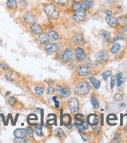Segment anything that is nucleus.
Wrapping results in <instances>:
<instances>
[{"label": "nucleus", "instance_id": "obj_55", "mask_svg": "<svg viewBox=\"0 0 127 143\" xmlns=\"http://www.w3.org/2000/svg\"><path fill=\"white\" fill-rule=\"evenodd\" d=\"M126 132H127V128H126Z\"/></svg>", "mask_w": 127, "mask_h": 143}, {"label": "nucleus", "instance_id": "obj_54", "mask_svg": "<svg viewBox=\"0 0 127 143\" xmlns=\"http://www.w3.org/2000/svg\"><path fill=\"white\" fill-rule=\"evenodd\" d=\"M9 94H10V92H6V94H5V95H6V96H8Z\"/></svg>", "mask_w": 127, "mask_h": 143}, {"label": "nucleus", "instance_id": "obj_45", "mask_svg": "<svg viewBox=\"0 0 127 143\" xmlns=\"http://www.w3.org/2000/svg\"><path fill=\"white\" fill-rule=\"evenodd\" d=\"M107 119H111L112 120H116L117 117L115 114H110V115H108V117Z\"/></svg>", "mask_w": 127, "mask_h": 143}, {"label": "nucleus", "instance_id": "obj_27", "mask_svg": "<svg viewBox=\"0 0 127 143\" xmlns=\"http://www.w3.org/2000/svg\"><path fill=\"white\" fill-rule=\"evenodd\" d=\"M120 45L119 43H115L114 45L112 46V48H111V52L113 53V54H115V53H117L119 50H120Z\"/></svg>", "mask_w": 127, "mask_h": 143}, {"label": "nucleus", "instance_id": "obj_53", "mask_svg": "<svg viewBox=\"0 0 127 143\" xmlns=\"http://www.w3.org/2000/svg\"><path fill=\"white\" fill-rule=\"evenodd\" d=\"M52 99H53L54 101H56V96H54V97L52 98Z\"/></svg>", "mask_w": 127, "mask_h": 143}, {"label": "nucleus", "instance_id": "obj_11", "mask_svg": "<svg viewBox=\"0 0 127 143\" xmlns=\"http://www.w3.org/2000/svg\"><path fill=\"white\" fill-rule=\"evenodd\" d=\"M87 123L91 126H95L98 123V117L96 114H90L87 117Z\"/></svg>", "mask_w": 127, "mask_h": 143}, {"label": "nucleus", "instance_id": "obj_35", "mask_svg": "<svg viewBox=\"0 0 127 143\" xmlns=\"http://www.w3.org/2000/svg\"><path fill=\"white\" fill-rule=\"evenodd\" d=\"M55 3L59 5H65L68 3V0H53Z\"/></svg>", "mask_w": 127, "mask_h": 143}, {"label": "nucleus", "instance_id": "obj_28", "mask_svg": "<svg viewBox=\"0 0 127 143\" xmlns=\"http://www.w3.org/2000/svg\"><path fill=\"white\" fill-rule=\"evenodd\" d=\"M91 104H92V106H93L94 108H95V109H98V108H99L98 102H97V98H95V95H92V96H91Z\"/></svg>", "mask_w": 127, "mask_h": 143}, {"label": "nucleus", "instance_id": "obj_2", "mask_svg": "<svg viewBox=\"0 0 127 143\" xmlns=\"http://www.w3.org/2000/svg\"><path fill=\"white\" fill-rule=\"evenodd\" d=\"M90 91V85L87 81H81L75 87V92L79 95H87Z\"/></svg>", "mask_w": 127, "mask_h": 143}, {"label": "nucleus", "instance_id": "obj_23", "mask_svg": "<svg viewBox=\"0 0 127 143\" xmlns=\"http://www.w3.org/2000/svg\"><path fill=\"white\" fill-rule=\"evenodd\" d=\"M84 122L83 120V115L82 114H76L75 116V124L76 125H80Z\"/></svg>", "mask_w": 127, "mask_h": 143}, {"label": "nucleus", "instance_id": "obj_56", "mask_svg": "<svg viewBox=\"0 0 127 143\" xmlns=\"http://www.w3.org/2000/svg\"><path fill=\"white\" fill-rule=\"evenodd\" d=\"M0 92H1V91H0Z\"/></svg>", "mask_w": 127, "mask_h": 143}, {"label": "nucleus", "instance_id": "obj_15", "mask_svg": "<svg viewBox=\"0 0 127 143\" xmlns=\"http://www.w3.org/2000/svg\"><path fill=\"white\" fill-rule=\"evenodd\" d=\"M106 21H107V23L109 26H111L112 27H115L117 26V23H118V21H117V19L116 18H115L113 17V16H106V18H105Z\"/></svg>", "mask_w": 127, "mask_h": 143}, {"label": "nucleus", "instance_id": "obj_32", "mask_svg": "<svg viewBox=\"0 0 127 143\" xmlns=\"http://www.w3.org/2000/svg\"><path fill=\"white\" fill-rule=\"evenodd\" d=\"M27 136H28L29 138H33L34 137V129L31 127H27L26 129Z\"/></svg>", "mask_w": 127, "mask_h": 143}, {"label": "nucleus", "instance_id": "obj_31", "mask_svg": "<svg viewBox=\"0 0 127 143\" xmlns=\"http://www.w3.org/2000/svg\"><path fill=\"white\" fill-rule=\"evenodd\" d=\"M118 23H119L121 25H125L127 23V17L126 16H122L117 19Z\"/></svg>", "mask_w": 127, "mask_h": 143}, {"label": "nucleus", "instance_id": "obj_13", "mask_svg": "<svg viewBox=\"0 0 127 143\" xmlns=\"http://www.w3.org/2000/svg\"><path fill=\"white\" fill-rule=\"evenodd\" d=\"M73 40H74L75 43L76 44V45H78L80 46H84L85 44V41L84 39V38H83L82 35L80 34H77L74 36V38H73Z\"/></svg>", "mask_w": 127, "mask_h": 143}, {"label": "nucleus", "instance_id": "obj_38", "mask_svg": "<svg viewBox=\"0 0 127 143\" xmlns=\"http://www.w3.org/2000/svg\"><path fill=\"white\" fill-rule=\"evenodd\" d=\"M100 34H101L103 37L106 38H109L110 36H111V34H110V33H109L108 31H101L100 32Z\"/></svg>", "mask_w": 127, "mask_h": 143}, {"label": "nucleus", "instance_id": "obj_8", "mask_svg": "<svg viewBox=\"0 0 127 143\" xmlns=\"http://www.w3.org/2000/svg\"><path fill=\"white\" fill-rule=\"evenodd\" d=\"M24 21L27 24H29V25H32L34 23H35V17H34V15L33 13L31 11H28L27 12L24 16Z\"/></svg>", "mask_w": 127, "mask_h": 143}, {"label": "nucleus", "instance_id": "obj_37", "mask_svg": "<svg viewBox=\"0 0 127 143\" xmlns=\"http://www.w3.org/2000/svg\"><path fill=\"white\" fill-rule=\"evenodd\" d=\"M112 71H105V72H104L103 74H102V77H103V78L104 79V80H107V78H108V77H110L112 75Z\"/></svg>", "mask_w": 127, "mask_h": 143}, {"label": "nucleus", "instance_id": "obj_48", "mask_svg": "<svg viewBox=\"0 0 127 143\" xmlns=\"http://www.w3.org/2000/svg\"><path fill=\"white\" fill-rule=\"evenodd\" d=\"M54 92V88H52V86H49L48 89V91L47 92L48 93V94H52V93Z\"/></svg>", "mask_w": 127, "mask_h": 143}, {"label": "nucleus", "instance_id": "obj_33", "mask_svg": "<svg viewBox=\"0 0 127 143\" xmlns=\"http://www.w3.org/2000/svg\"><path fill=\"white\" fill-rule=\"evenodd\" d=\"M27 120H28V123L30 124H33V121H37V117L36 115L34 114H31L27 117Z\"/></svg>", "mask_w": 127, "mask_h": 143}, {"label": "nucleus", "instance_id": "obj_41", "mask_svg": "<svg viewBox=\"0 0 127 143\" xmlns=\"http://www.w3.org/2000/svg\"><path fill=\"white\" fill-rule=\"evenodd\" d=\"M0 67H1L4 71H5L7 69H9V66L6 64V63H2L1 64H0Z\"/></svg>", "mask_w": 127, "mask_h": 143}, {"label": "nucleus", "instance_id": "obj_5", "mask_svg": "<svg viewBox=\"0 0 127 143\" xmlns=\"http://www.w3.org/2000/svg\"><path fill=\"white\" fill-rule=\"evenodd\" d=\"M75 56L76 58L77 59L79 62H81V63H84L87 60V55L85 53V52L83 50V49L80 47L76 48L75 49Z\"/></svg>", "mask_w": 127, "mask_h": 143}, {"label": "nucleus", "instance_id": "obj_10", "mask_svg": "<svg viewBox=\"0 0 127 143\" xmlns=\"http://www.w3.org/2000/svg\"><path fill=\"white\" fill-rule=\"evenodd\" d=\"M31 31L34 35H40L42 32V27L40 24L34 23L31 27Z\"/></svg>", "mask_w": 127, "mask_h": 143}, {"label": "nucleus", "instance_id": "obj_19", "mask_svg": "<svg viewBox=\"0 0 127 143\" xmlns=\"http://www.w3.org/2000/svg\"><path fill=\"white\" fill-rule=\"evenodd\" d=\"M6 6L9 9H16L17 7V2L16 0H7Z\"/></svg>", "mask_w": 127, "mask_h": 143}, {"label": "nucleus", "instance_id": "obj_51", "mask_svg": "<svg viewBox=\"0 0 127 143\" xmlns=\"http://www.w3.org/2000/svg\"><path fill=\"white\" fill-rule=\"evenodd\" d=\"M82 1V0H73V2H74V3H79V2H80Z\"/></svg>", "mask_w": 127, "mask_h": 143}, {"label": "nucleus", "instance_id": "obj_43", "mask_svg": "<svg viewBox=\"0 0 127 143\" xmlns=\"http://www.w3.org/2000/svg\"><path fill=\"white\" fill-rule=\"evenodd\" d=\"M115 82H116V79L114 76L112 77V79H111V89H113L115 85Z\"/></svg>", "mask_w": 127, "mask_h": 143}, {"label": "nucleus", "instance_id": "obj_6", "mask_svg": "<svg viewBox=\"0 0 127 143\" xmlns=\"http://www.w3.org/2000/svg\"><path fill=\"white\" fill-rule=\"evenodd\" d=\"M56 92L58 93L59 96L63 98H67L70 95V90L67 87H63V86H57L56 89Z\"/></svg>", "mask_w": 127, "mask_h": 143}, {"label": "nucleus", "instance_id": "obj_4", "mask_svg": "<svg viewBox=\"0 0 127 143\" xmlns=\"http://www.w3.org/2000/svg\"><path fill=\"white\" fill-rule=\"evenodd\" d=\"M69 107L70 109V111L72 113H76L79 111V102L76 98H72L68 102Z\"/></svg>", "mask_w": 127, "mask_h": 143}, {"label": "nucleus", "instance_id": "obj_29", "mask_svg": "<svg viewBox=\"0 0 127 143\" xmlns=\"http://www.w3.org/2000/svg\"><path fill=\"white\" fill-rule=\"evenodd\" d=\"M76 128H78L80 131H85L88 128V123L84 121V123H83L82 124H80V125H76Z\"/></svg>", "mask_w": 127, "mask_h": 143}, {"label": "nucleus", "instance_id": "obj_17", "mask_svg": "<svg viewBox=\"0 0 127 143\" xmlns=\"http://www.w3.org/2000/svg\"><path fill=\"white\" fill-rule=\"evenodd\" d=\"M80 7L86 10V9L94 7V3L91 1V0H86V1H84L80 4Z\"/></svg>", "mask_w": 127, "mask_h": 143}, {"label": "nucleus", "instance_id": "obj_22", "mask_svg": "<svg viewBox=\"0 0 127 143\" xmlns=\"http://www.w3.org/2000/svg\"><path fill=\"white\" fill-rule=\"evenodd\" d=\"M48 36L49 38H51V40L52 41H56L59 39V35H58V33L56 31H50L48 33Z\"/></svg>", "mask_w": 127, "mask_h": 143}, {"label": "nucleus", "instance_id": "obj_47", "mask_svg": "<svg viewBox=\"0 0 127 143\" xmlns=\"http://www.w3.org/2000/svg\"><path fill=\"white\" fill-rule=\"evenodd\" d=\"M20 5H21L22 7H27V3L25 2V1H23V0H21V1H20Z\"/></svg>", "mask_w": 127, "mask_h": 143}, {"label": "nucleus", "instance_id": "obj_40", "mask_svg": "<svg viewBox=\"0 0 127 143\" xmlns=\"http://www.w3.org/2000/svg\"><path fill=\"white\" fill-rule=\"evenodd\" d=\"M123 95H121V94H116L115 95V101H117V102H119V101H122L123 100Z\"/></svg>", "mask_w": 127, "mask_h": 143}, {"label": "nucleus", "instance_id": "obj_20", "mask_svg": "<svg viewBox=\"0 0 127 143\" xmlns=\"http://www.w3.org/2000/svg\"><path fill=\"white\" fill-rule=\"evenodd\" d=\"M90 81L91 82V84L93 85L94 88H95V89H98L99 88H100L101 82L99 80L96 79L95 78H93V77H91V78H90Z\"/></svg>", "mask_w": 127, "mask_h": 143}, {"label": "nucleus", "instance_id": "obj_9", "mask_svg": "<svg viewBox=\"0 0 127 143\" xmlns=\"http://www.w3.org/2000/svg\"><path fill=\"white\" fill-rule=\"evenodd\" d=\"M76 73L80 76L86 77L88 75V74H89V67H88V66L86 64H82L77 67Z\"/></svg>", "mask_w": 127, "mask_h": 143}, {"label": "nucleus", "instance_id": "obj_3", "mask_svg": "<svg viewBox=\"0 0 127 143\" xmlns=\"http://www.w3.org/2000/svg\"><path fill=\"white\" fill-rule=\"evenodd\" d=\"M87 16L86 10L84 9L83 8H80L78 9L75 10V13L73 16V20L77 23H80L84 20Z\"/></svg>", "mask_w": 127, "mask_h": 143}, {"label": "nucleus", "instance_id": "obj_49", "mask_svg": "<svg viewBox=\"0 0 127 143\" xmlns=\"http://www.w3.org/2000/svg\"><path fill=\"white\" fill-rule=\"evenodd\" d=\"M104 13H106L107 16H112V12L111 10H106V11H104Z\"/></svg>", "mask_w": 127, "mask_h": 143}, {"label": "nucleus", "instance_id": "obj_44", "mask_svg": "<svg viewBox=\"0 0 127 143\" xmlns=\"http://www.w3.org/2000/svg\"><path fill=\"white\" fill-rule=\"evenodd\" d=\"M80 136L82 137L83 140H84V142H87V141H88V137H87V135H85V134H84V133H82L81 131H80Z\"/></svg>", "mask_w": 127, "mask_h": 143}, {"label": "nucleus", "instance_id": "obj_18", "mask_svg": "<svg viewBox=\"0 0 127 143\" xmlns=\"http://www.w3.org/2000/svg\"><path fill=\"white\" fill-rule=\"evenodd\" d=\"M108 59V56L107 52H100L97 54V61L104 62V61H106Z\"/></svg>", "mask_w": 127, "mask_h": 143}, {"label": "nucleus", "instance_id": "obj_21", "mask_svg": "<svg viewBox=\"0 0 127 143\" xmlns=\"http://www.w3.org/2000/svg\"><path fill=\"white\" fill-rule=\"evenodd\" d=\"M62 122L65 125L68 126L70 123H71V117L69 114H65L62 117Z\"/></svg>", "mask_w": 127, "mask_h": 143}, {"label": "nucleus", "instance_id": "obj_16", "mask_svg": "<svg viewBox=\"0 0 127 143\" xmlns=\"http://www.w3.org/2000/svg\"><path fill=\"white\" fill-rule=\"evenodd\" d=\"M38 41L41 44H47L49 41V36L45 33H41L38 37Z\"/></svg>", "mask_w": 127, "mask_h": 143}, {"label": "nucleus", "instance_id": "obj_1", "mask_svg": "<svg viewBox=\"0 0 127 143\" xmlns=\"http://www.w3.org/2000/svg\"><path fill=\"white\" fill-rule=\"evenodd\" d=\"M45 13L52 20H56L59 17V12L57 9V7L54 4H47L45 5Z\"/></svg>", "mask_w": 127, "mask_h": 143}, {"label": "nucleus", "instance_id": "obj_14", "mask_svg": "<svg viewBox=\"0 0 127 143\" xmlns=\"http://www.w3.org/2000/svg\"><path fill=\"white\" fill-rule=\"evenodd\" d=\"M45 49L48 52H56L58 49V45L56 43L48 44L47 46H45Z\"/></svg>", "mask_w": 127, "mask_h": 143}, {"label": "nucleus", "instance_id": "obj_24", "mask_svg": "<svg viewBox=\"0 0 127 143\" xmlns=\"http://www.w3.org/2000/svg\"><path fill=\"white\" fill-rule=\"evenodd\" d=\"M13 71L12 70H9L8 69L5 70V78L8 81H13Z\"/></svg>", "mask_w": 127, "mask_h": 143}, {"label": "nucleus", "instance_id": "obj_46", "mask_svg": "<svg viewBox=\"0 0 127 143\" xmlns=\"http://www.w3.org/2000/svg\"><path fill=\"white\" fill-rule=\"evenodd\" d=\"M80 8H81V7H80V4H79V3H74V5H73V9L74 10H76Z\"/></svg>", "mask_w": 127, "mask_h": 143}, {"label": "nucleus", "instance_id": "obj_26", "mask_svg": "<svg viewBox=\"0 0 127 143\" xmlns=\"http://www.w3.org/2000/svg\"><path fill=\"white\" fill-rule=\"evenodd\" d=\"M34 128H35V133L38 136H42V127L41 124H34Z\"/></svg>", "mask_w": 127, "mask_h": 143}, {"label": "nucleus", "instance_id": "obj_36", "mask_svg": "<svg viewBox=\"0 0 127 143\" xmlns=\"http://www.w3.org/2000/svg\"><path fill=\"white\" fill-rule=\"evenodd\" d=\"M7 101H8V103L9 104L10 106H13L14 104L16 103V98L14 96H9L8 98Z\"/></svg>", "mask_w": 127, "mask_h": 143}, {"label": "nucleus", "instance_id": "obj_50", "mask_svg": "<svg viewBox=\"0 0 127 143\" xmlns=\"http://www.w3.org/2000/svg\"><path fill=\"white\" fill-rule=\"evenodd\" d=\"M55 103H56V108H59V102H58V101H55Z\"/></svg>", "mask_w": 127, "mask_h": 143}, {"label": "nucleus", "instance_id": "obj_30", "mask_svg": "<svg viewBox=\"0 0 127 143\" xmlns=\"http://www.w3.org/2000/svg\"><path fill=\"white\" fill-rule=\"evenodd\" d=\"M116 79H117V85L119 87L122 85V84L124 82V79L123 78V76H122V74L120 72H119L117 74V76H116Z\"/></svg>", "mask_w": 127, "mask_h": 143}, {"label": "nucleus", "instance_id": "obj_12", "mask_svg": "<svg viewBox=\"0 0 127 143\" xmlns=\"http://www.w3.org/2000/svg\"><path fill=\"white\" fill-rule=\"evenodd\" d=\"M13 135L15 137H19V138H25L27 136L26 129L24 128H17L14 131Z\"/></svg>", "mask_w": 127, "mask_h": 143}, {"label": "nucleus", "instance_id": "obj_39", "mask_svg": "<svg viewBox=\"0 0 127 143\" xmlns=\"http://www.w3.org/2000/svg\"><path fill=\"white\" fill-rule=\"evenodd\" d=\"M121 139V137H120V135L119 134H115V137H114V139L112 140V142H119Z\"/></svg>", "mask_w": 127, "mask_h": 143}, {"label": "nucleus", "instance_id": "obj_7", "mask_svg": "<svg viewBox=\"0 0 127 143\" xmlns=\"http://www.w3.org/2000/svg\"><path fill=\"white\" fill-rule=\"evenodd\" d=\"M73 50L69 48H66L63 55V60L65 63H69L72 59H73Z\"/></svg>", "mask_w": 127, "mask_h": 143}, {"label": "nucleus", "instance_id": "obj_42", "mask_svg": "<svg viewBox=\"0 0 127 143\" xmlns=\"http://www.w3.org/2000/svg\"><path fill=\"white\" fill-rule=\"evenodd\" d=\"M57 131H58V133H59V137H60V139H63L64 137H65V134H64V132H63V131L62 129L59 128V129L57 130Z\"/></svg>", "mask_w": 127, "mask_h": 143}, {"label": "nucleus", "instance_id": "obj_52", "mask_svg": "<svg viewBox=\"0 0 127 143\" xmlns=\"http://www.w3.org/2000/svg\"><path fill=\"white\" fill-rule=\"evenodd\" d=\"M119 39H121L120 38H114V42H116L117 40H119Z\"/></svg>", "mask_w": 127, "mask_h": 143}, {"label": "nucleus", "instance_id": "obj_25", "mask_svg": "<svg viewBox=\"0 0 127 143\" xmlns=\"http://www.w3.org/2000/svg\"><path fill=\"white\" fill-rule=\"evenodd\" d=\"M34 92H35V94L37 95H42L44 94V92H45V88L40 87V86L35 87Z\"/></svg>", "mask_w": 127, "mask_h": 143}, {"label": "nucleus", "instance_id": "obj_34", "mask_svg": "<svg viewBox=\"0 0 127 143\" xmlns=\"http://www.w3.org/2000/svg\"><path fill=\"white\" fill-rule=\"evenodd\" d=\"M15 143H27V140L25 138H19V137H16L13 141Z\"/></svg>", "mask_w": 127, "mask_h": 143}]
</instances>
